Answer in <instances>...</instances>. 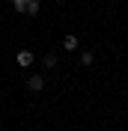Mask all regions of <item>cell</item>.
Listing matches in <instances>:
<instances>
[{
  "label": "cell",
  "instance_id": "cell-1",
  "mask_svg": "<svg viewBox=\"0 0 128 131\" xmlns=\"http://www.w3.org/2000/svg\"><path fill=\"white\" fill-rule=\"evenodd\" d=\"M27 90L30 92H42L45 90V78H42V74H30V78H27Z\"/></svg>",
  "mask_w": 128,
  "mask_h": 131
},
{
  "label": "cell",
  "instance_id": "cell-2",
  "mask_svg": "<svg viewBox=\"0 0 128 131\" xmlns=\"http://www.w3.org/2000/svg\"><path fill=\"white\" fill-rule=\"evenodd\" d=\"M15 63L18 66H21V69H30V66H33V51H18V54H15Z\"/></svg>",
  "mask_w": 128,
  "mask_h": 131
},
{
  "label": "cell",
  "instance_id": "cell-3",
  "mask_svg": "<svg viewBox=\"0 0 128 131\" xmlns=\"http://www.w3.org/2000/svg\"><path fill=\"white\" fill-rule=\"evenodd\" d=\"M39 0H24V6L18 9V12H24V15H39Z\"/></svg>",
  "mask_w": 128,
  "mask_h": 131
},
{
  "label": "cell",
  "instance_id": "cell-4",
  "mask_svg": "<svg viewBox=\"0 0 128 131\" xmlns=\"http://www.w3.org/2000/svg\"><path fill=\"white\" fill-rule=\"evenodd\" d=\"M78 36H74V33H69V36H63V48L69 51V54H74V51H78Z\"/></svg>",
  "mask_w": 128,
  "mask_h": 131
},
{
  "label": "cell",
  "instance_id": "cell-5",
  "mask_svg": "<svg viewBox=\"0 0 128 131\" xmlns=\"http://www.w3.org/2000/svg\"><path fill=\"white\" fill-rule=\"evenodd\" d=\"M80 63H83V66H92V63H95V54H92V51H80Z\"/></svg>",
  "mask_w": 128,
  "mask_h": 131
},
{
  "label": "cell",
  "instance_id": "cell-6",
  "mask_svg": "<svg viewBox=\"0 0 128 131\" xmlns=\"http://www.w3.org/2000/svg\"><path fill=\"white\" fill-rule=\"evenodd\" d=\"M42 63L48 66V69H54V66L60 63V57H57V54H45V57H42Z\"/></svg>",
  "mask_w": 128,
  "mask_h": 131
},
{
  "label": "cell",
  "instance_id": "cell-7",
  "mask_svg": "<svg viewBox=\"0 0 128 131\" xmlns=\"http://www.w3.org/2000/svg\"><path fill=\"white\" fill-rule=\"evenodd\" d=\"M12 6H15V9H21V6H24V0H12Z\"/></svg>",
  "mask_w": 128,
  "mask_h": 131
}]
</instances>
